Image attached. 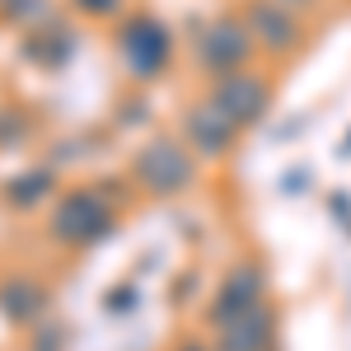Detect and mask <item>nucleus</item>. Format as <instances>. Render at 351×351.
Returning a JSON list of instances; mask_svg holds the SVG:
<instances>
[{
  "label": "nucleus",
  "instance_id": "1",
  "mask_svg": "<svg viewBox=\"0 0 351 351\" xmlns=\"http://www.w3.org/2000/svg\"><path fill=\"white\" fill-rule=\"evenodd\" d=\"M112 230V206L104 202V192L94 188H71L52 211V234L71 248H89Z\"/></svg>",
  "mask_w": 351,
  "mask_h": 351
},
{
  "label": "nucleus",
  "instance_id": "2",
  "mask_svg": "<svg viewBox=\"0 0 351 351\" xmlns=\"http://www.w3.org/2000/svg\"><path fill=\"white\" fill-rule=\"evenodd\" d=\"M132 173L145 192L169 197V192H183L192 183V160H188V150H183V141H173V136H150V141L136 150Z\"/></svg>",
  "mask_w": 351,
  "mask_h": 351
},
{
  "label": "nucleus",
  "instance_id": "3",
  "mask_svg": "<svg viewBox=\"0 0 351 351\" xmlns=\"http://www.w3.org/2000/svg\"><path fill=\"white\" fill-rule=\"evenodd\" d=\"M169 52H173V43H169V28L160 19L141 14V19H132V24L122 28V61L141 80H155L169 66Z\"/></svg>",
  "mask_w": 351,
  "mask_h": 351
},
{
  "label": "nucleus",
  "instance_id": "4",
  "mask_svg": "<svg viewBox=\"0 0 351 351\" xmlns=\"http://www.w3.org/2000/svg\"><path fill=\"white\" fill-rule=\"evenodd\" d=\"M248 47H253L248 24H239V19H216V24L206 28L202 47H197V61L206 71H216V75H234V71H243V61H248Z\"/></svg>",
  "mask_w": 351,
  "mask_h": 351
},
{
  "label": "nucleus",
  "instance_id": "5",
  "mask_svg": "<svg viewBox=\"0 0 351 351\" xmlns=\"http://www.w3.org/2000/svg\"><path fill=\"white\" fill-rule=\"evenodd\" d=\"M267 80H253L248 71H234V75H220V84L211 89V104H216L234 127H243V122H253V117H263V108H267Z\"/></svg>",
  "mask_w": 351,
  "mask_h": 351
},
{
  "label": "nucleus",
  "instance_id": "6",
  "mask_svg": "<svg viewBox=\"0 0 351 351\" xmlns=\"http://www.w3.org/2000/svg\"><path fill=\"white\" fill-rule=\"evenodd\" d=\"M183 136H188L202 155H225V150H230V141H234V122H230V117L206 99V104L188 108V117H183Z\"/></svg>",
  "mask_w": 351,
  "mask_h": 351
},
{
  "label": "nucleus",
  "instance_id": "7",
  "mask_svg": "<svg viewBox=\"0 0 351 351\" xmlns=\"http://www.w3.org/2000/svg\"><path fill=\"white\" fill-rule=\"evenodd\" d=\"M248 33L263 38L271 52L295 47V38H300L295 19H291V5H281V0H258V5L248 10Z\"/></svg>",
  "mask_w": 351,
  "mask_h": 351
},
{
  "label": "nucleus",
  "instance_id": "8",
  "mask_svg": "<svg viewBox=\"0 0 351 351\" xmlns=\"http://www.w3.org/2000/svg\"><path fill=\"white\" fill-rule=\"evenodd\" d=\"M43 304H47V295H43V286L38 281H24V276H14V281H0V314L10 319V324H33L38 314H43Z\"/></svg>",
  "mask_w": 351,
  "mask_h": 351
},
{
  "label": "nucleus",
  "instance_id": "9",
  "mask_svg": "<svg viewBox=\"0 0 351 351\" xmlns=\"http://www.w3.org/2000/svg\"><path fill=\"white\" fill-rule=\"evenodd\" d=\"M47 188H52V173H47V169H33V178H14V183L5 188V197H10L14 206H33V202L47 197Z\"/></svg>",
  "mask_w": 351,
  "mask_h": 351
},
{
  "label": "nucleus",
  "instance_id": "10",
  "mask_svg": "<svg viewBox=\"0 0 351 351\" xmlns=\"http://www.w3.org/2000/svg\"><path fill=\"white\" fill-rule=\"evenodd\" d=\"M75 5H80L89 19H104V14H112V10H117V0H75Z\"/></svg>",
  "mask_w": 351,
  "mask_h": 351
},
{
  "label": "nucleus",
  "instance_id": "11",
  "mask_svg": "<svg viewBox=\"0 0 351 351\" xmlns=\"http://www.w3.org/2000/svg\"><path fill=\"white\" fill-rule=\"evenodd\" d=\"M281 5H309V0H281Z\"/></svg>",
  "mask_w": 351,
  "mask_h": 351
}]
</instances>
